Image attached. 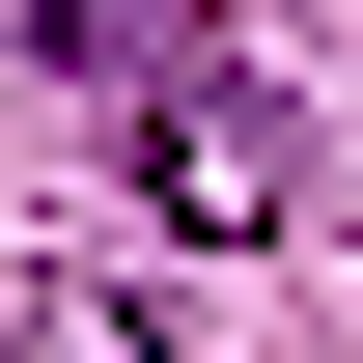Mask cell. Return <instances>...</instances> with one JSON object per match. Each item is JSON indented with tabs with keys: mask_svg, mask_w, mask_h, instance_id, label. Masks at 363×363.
Listing matches in <instances>:
<instances>
[{
	"mask_svg": "<svg viewBox=\"0 0 363 363\" xmlns=\"http://www.w3.org/2000/svg\"><path fill=\"white\" fill-rule=\"evenodd\" d=\"M28 28H56V56H112V84H140V0H28Z\"/></svg>",
	"mask_w": 363,
	"mask_h": 363,
	"instance_id": "3",
	"label": "cell"
},
{
	"mask_svg": "<svg viewBox=\"0 0 363 363\" xmlns=\"http://www.w3.org/2000/svg\"><path fill=\"white\" fill-rule=\"evenodd\" d=\"M140 196H168V224H279V196H308V112H279L252 56H140Z\"/></svg>",
	"mask_w": 363,
	"mask_h": 363,
	"instance_id": "1",
	"label": "cell"
},
{
	"mask_svg": "<svg viewBox=\"0 0 363 363\" xmlns=\"http://www.w3.org/2000/svg\"><path fill=\"white\" fill-rule=\"evenodd\" d=\"M0 363H168L140 279H0Z\"/></svg>",
	"mask_w": 363,
	"mask_h": 363,
	"instance_id": "2",
	"label": "cell"
}]
</instances>
